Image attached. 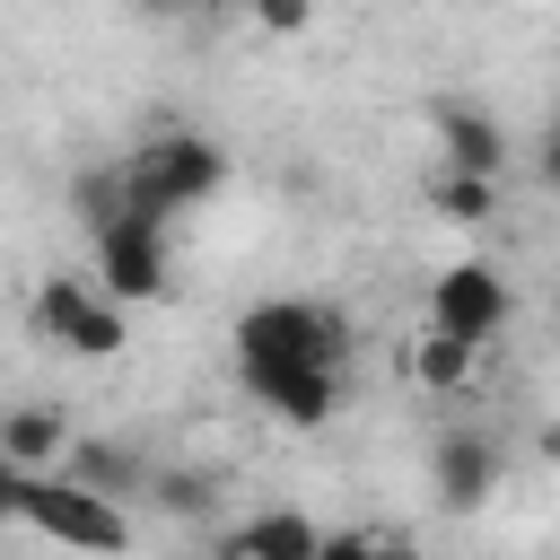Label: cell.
Wrapping results in <instances>:
<instances>
[{"label":"cell","mask_w":560,"mask_h":560,"mask_svg":"<svg viewBox=\"0 0 560 560\" xmlns=\"http://www.w3.org/2000/svg\"><path fill=\"white\" fill-rule=\"evenodd\" d=\"M0 508H9L18 525H35L44 542H61V551H88V560L131 551V516H122V499H105V490H88V481H70V472L0 464Z\"/></svg>","instance_id":"cell-1"},{"label":"cell","mask_w":560,"mask_h":560,"mask_svg":"<svg viewBox=\"0 0 560 560\" xmlns=\"http://www.w3.org/2000/svg\"><path fill=\"white\" fill-rule=\"evenodd\" d=\"M228 184V149L201 140V131H149L131 158H122V192H131V219L149 228H175L192 201H210Z\"/></svg>","instance_id":"cell-2"},{"label":"cell","mask_w":560,"mask_h":560,"mask_svg":"<svg viewBox=\"0 0 560 560\" xmlns=\"http://www.w3.org/2000/svg\"><path fill=\"white\" fill-rule=\"evenodd\" d=\"M228 350H236V376L245 368H341L350 324L332 306H315V298H254L236 315V341Z\"/></svg>","instance_id":"cell-3"},{"label":"cell","mask_w":560,"mask_h":560,"mask_svg":"<svg viewBox=\"0 0 560 560\" xmlns=\"http://www.w3.org/2000/svg\"><path fill=\"white\" fill-rule=\"evenodd\" d=\"M35 324H44L70 359H88V368L122 359V341H131V306H122V298H105L96 280H70V271L35 289Z\"/></svg>","instance_id":"cell-4"},{"label":"cell","mask_w":560,"mask_h":560,"mask_svg":"<svg viewBox=\"0 0 560 560\" xmlns=\"http://www.w3.org/2000/svg\"><path fill=\"white\" fill-rule=\"evenodd\" d=\"M96 289H105V298H122V306L166 298V289H175L166 228H149V219H114V228H96Z\"/></svg>","instance_id":"cell-5"},{"label":"cell","mask_w":560,"mask_h":560,"mask_svg":"<svg viewBox=\"0 0 560 560\" xmlns=\"http://www.w3.org/2000/svg\"><path fill=\"white\" fill-rule=\"evenodd\" d=\"M508 315H516V289H508L499 262H446V271L429 280V324H446V332H464V341H499Z\"/></svg>","instance_id":"cell-6"},{"label":"cell","mask_w":560,"mask_h":560,"mask_svg":"<svg viewBox=\"0 0 560 560\" xmlns=\"http://www.w3.org/2000/svg\"><path fill=\"white\" fill-rule=\"evenodd\" d=\"M499 472H508V464H499V438H490V429H464V420H455V429L429 438V490H438L446 516H481L490 490H499Z\"/></svg>","instance_id":"cell-7"},{"label":"cell","mask_w":560,"mask_h":560,"mask_svg":"<svg viewBox=\"0 0 560 560\" xmlns=\"http://www.w3.org/2000/svg\"><path fill=\"white\" fill-rule=\"evenodd\" d=\"M245 394L289 429H324L341 411V368H245Z\"/></svg>","instance_id":"cell-8"},{"label":"cell","mask_w":560,"mask_h":560,"mask_svg":"<svg viewBox=\"0 0 560 560\" xmlns=\"http://www.w3.org/2000/svg\"><path fill=\"white\" fill-rule=\"evenodd\" d=\"M438 158L446 166H464V175H508V131H499V114H481V105H438Z\"/></svg>","instance_id":"cell-9"},{"label":"cell","mask_w":560,"mask_h":560,"mask_svg":"<svg viewBox=\"0 0 560 560\" xmlns=\"http://www.w3.org/2000/svg\"><path fill=\"white\" fill-rule=\"evenodd\" d=\"M70 420L52 411V402H18L9 420H0V464H26V472H61L70 464Z\"/></svg>","instance_id":"cell-10"},{"label":"cell","mask_w":560,"mask_h":560,"mask_svg":"<svg viewBox=\"0 0 560 560\" xmlns=\"http://www.w3.org/2000/svg\"><path fill=\"white\" fill-rule=\"evenodd\" d=\"M61 472H70V481H88V490H105V499H131V490H149V481H158V464H149L140 446H122V438H79Z\"/></svg>","instance_id":"cell-11"},{"label":"cell","mask_w":560,"mask_h":560,"mask_svg":"<svg viewBox=\"0 0 560 560\" xmlns=\"http://www.w3.org/2000/svg\"><path fill=\"white\" fill-rule=\"evenodd\" d=\"M481 359H490V341H464V332H446V324H420V341H411V376H420L429 394H464V385L481 376Z\"/></svg>","instance_id":"cell-12"},{"label":"cell","mask_w":560,"mask_h":560,"mask_svg":"<svg viewBox=\"0 0 560 560\" xmlns=\"http://www.w3.org/2000/svg\"><path fill=\"white\" fill-rule=\"evenodd\" d=\"M429 210L455 219V228H481L499 210V175H464V166H438L429 175Z\"/></svg>","instance_id":"cell-13"},{"label":"cell","mask_w":560,"mask_h":560,"mask_svg":"<svg viewBox=\"0 0 560 560\" xmlns=\"http://www.w3.org/2000/svg\"><path fill=\"white\" fill-rule=\"evenodd\" d=\"M245 542H254V560H315V551H324V534H315L298 508H262V516H245Z\"/></svg>","instance_id":"cell-14"},{"label":"cell","mask_w":560,"mask_h":560,"mask_svg":"<svg viewBox=\"0 0 560 560\" xmlns=\"http://www.w3.org/2000/svg\"><path fill=\"white\" fill-rule=\"evenodd\" d=\"M149 499H158L166 516H210V499H219V490H210L201 472H158V481H149Z\"/></svg>","instance_id":"cell-15"},{"label":"cell","mask_w":560,"mask_h":560,"mask_svg":"<svg viewBox=\"0 0 560 560\" xmlns=\"http://www.w3.org/2000/svg\"><path fill=\"white\" fill-rule=\"evenodd\" d=\"M245 18H254L262 35H306V26H315V0H245Z\"/></svg>","instance_id":"cell-16"},{"label":"cell","mask_w":560,"mask_h":560,"mask_svg":"<svg viewBox=\"0 0 560 560\" xmlns=\"http://www.w3.org/2000/svg\"><path fill=\"white\" fill-rule=\"evenodd\" d=\"M385 551V534H359V525H341V534H324V551L315 560H376Z\"/></svg>","instance_id":"cell-17"},{"label":"cell","mask_w":560,"mask_h":560,"mask_svg":"<svg viewBox=\"0 0 560 560\" xmlns=\"http://www.w3.org/2000/svg\"><path fill=\"white\" fill-rule=\"evenodd\" d=\"M534 166H542V184H551V192H560V122H551V131H542V149H534Z\"/></svg>","instance_id":"cell-18"},{"label":"cell","mask_w":560,"mask_h":560,"mask_svg":"<svg viewBox=\"0 0 560 560\" xmlns=\"http://www.w3.org/2000/svg\"><path fill=\"white\" fill-rule=\"evenodd\" d=\"M210 560H254V542H245V525H236V534H219V542H210Z\"/></svg>","instance_id":"cell-19"},{"label":"cell","mask_w":560,"mask_h":560,"mask_svg":"<svg viewBox=\"0 0 560 560\" xmlns=\"http://www.w3.org/2000/svg\"><path fill=\"white\" fill-rule=\"evenodd\" d=\"M184 9H192V0H131V18H158V26H166V18H184Z\"/></svg>","instance_id":"cell-20"},{"label":"cell","mask_w":560,"mask_h":560,"mask_svg":"<svg viewBox=\"0 0 560 560\" xmlns=\"http://www.w3.org/2000/svg\"><path fill=\"white\" fill-rule=\"evenodd\" d=\"M534 455H542V464H560V420H551V429L534 438Z\"/></svg>","instance_id":"cell-21"},{"label":"cell","mask_w":560,"mask_h":560,"mask_svg":"<svg viewBox=\"0 0 560 560\" xmlns=\"http://www.w3.org/2000/svg\"><path fill=\"white\" fill-rule=\"evenodd\" d=\"M376 560H420V551H411V542H394V534H385V551H376Z\"/></svg>","instance_id":"cell-22"}]
</instances>
